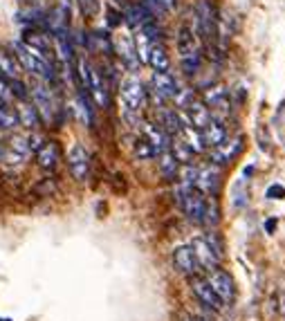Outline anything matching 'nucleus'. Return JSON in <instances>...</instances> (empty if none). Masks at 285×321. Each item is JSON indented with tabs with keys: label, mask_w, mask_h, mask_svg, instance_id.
Instances as JSON below:
<instances>
[{
	"label": "nucleus",
	"mask_w": 285,
	"mask_h": 321,
	"mask_svg": "<svg viewBox=\"0 0 285 321\" xmlns=\"http://www.w3.org/2000/svg\"><path fill=\"white\" fill-rule=\"evenodd\" d=\"M191 290H193L195 299H198L202 306L211 308V310H220V308L225 306L220 299H218V294L211 290V285L207 283V278L202 276H191Z\"/></svg>",
	"instance_id": "obj_10"
},
{
	"label": "nucleus",
	"mask_w": 285,
	"mask_h": 321,
	"mask_svg": "<svg viewBox=\"0 0 285 321\" xmlns=\"http://www.w3.org/2000/svg\"><path fill=\"white\" fill-rule=\"evenodd\" d=\"M178 135L182 137L184 141H187V146L195 153V155H198V153H202L204 148H207V144H204V137H202V131L193 128L191 124H182V131H180Z\"/></svg>",
	"instance_id": "obj_23"
},
{
	"label": "nucleus",
	"mask_w": 285,
	"mask_h": 321,
	"mask_svg": "<svg viewBox=\"0 0 285 321\" xmlns=\"http://www.w3.org/2000/svg\"><path fill=\"white\" fill-rule=\"evenodd\" d=\"M79 79H81V88L90 94V99L97 103L99 108H108L110 103V94H108V86L103 81L101 72L97 68H92L88 61H79Z\"/></svg>",
	"instance_id": "obj_2"
},
{
	"label": "nucleus",
	"mask_w": 285,
	"mask_h": 321,
	"mask_svg": "<svg viewBox=\"0 0 285 321\" xmlns=\"http://www.w3.org/2000/svg\"><path fill=\"white\" fill-rule=\"evenodd\" d=\"M191 249H193L195 254V261H198V268L202 270H213L220 265V258L216 256V252H213L211 247H209V243L204 240V236H198V238H193V243H191Z\"/></svg>",
	"instance_id": "obj_13"
},
{
	"label": "nucleus",
	"mask_w": 285,
	"mask_h": 321,
	"mask_svg": "<svg viewBox=\"0 0 285 321\" xmlns=\"http://www.w3.org/2000/svg\"><path fill=\"white\" fill-rule=\"evenodd\" d=\"M0 101L2 103H11L14 97H11V88H9V79L0 77Z\"/></svg>",
	"instance_id": "obj_37"
},
{
	"label": "nucleus",
	"mask_w": 285,
	"mask_h": 321,
	"mask_svg": "<svg viewBox=\"0 0 285 321\" xmlns=\"http://www.w3.org/2000/svg\"><path fill=\"white\" fill-rule=\"evenodd\" d=\"M240 148H242V139L240 137H227V139L223 141L220 146H216L211 151V164L213 166H225V164H229V162L234 160V157L240 153Z\"/></svg>",
	"instance_id": "obj_9"
},
{
	"label": "nucleus",
	"mask_w": 285,
	"mask_h": 321,
	"mask_svg": "<svg viewBox=\"0 0 285 321\" xmlns=\"http://www.w3.org/2000/svg\"><path fill=\"white\" fill-rule=\"evenodd\" d=\"M182 321H202V319H198V317H184Z\"/></svg>",
	"instance_id": "obj_44"
},
{
	"label": "nucleus",
	"mask_w": 285,
	"mask_h": 321,
	"mask_svg": "<svg viewBox=\"0 0 285 321\" xmlns=\"http://www.w3.org/2000/svg\"><path fill=\"white\" fill-rule=\"evenodd\" d=\"M184 110H187V115H184V117H187V122L191 124L193 128H198V131H202V128L213 119V117H211V110H209V108L204 106V103L200 101V99H193V101L189 103V106L184 108Z\"/></svg>",
	"instance_id": "obj_16"
},
{
	"label": "nucleus",
	"mask_w": 285,
	"mask_h": 321,
	"mask_svg": "<svg viewBox=\"0 0 285 321\" xmlns=\"http://www.w3.org/2000/svg\"><path fill=\"white\" fill-rule=\"evenodd\" d=\"M207 283L211 285V290L218 294V299L227 306V303H232L234 299H236V283H234L232 274L225 272V270H220V265L213 270H209L207 272Z\"/></svg>",
	"instance_id": "obj_5"
},
{
	"label": "nucleus",
	"mask_w": 285,
	"mask_h": 321,
	"mask_svg": "<svg viewBox=\"0 0 285 321\" xmlns=\"http://www.w3.org/2000/svg\"><path fill=\"white\" fill-rule=\"evenodd\" d=\"M218 184H220V169L213 164H207L198 169V178H195V189L202 191L204 195H216Z\"/></svg>",
	"instance_id": "obj_12"
},
{
	"label": "nucleus",
	"mask_w": 285,
	"mask_h": 321,
	"mask_svg": "<svg viewBox=\"0 0 285 321\" xmlns=\"http://www.w3.org/2000/svg\"><path fill=\"white\" fill-rule=\"evenodd\" d=\"M146 63L155 70V72H169V54H166L164 45L162 43H150L148 47V56H146Z\"/></svg>",
	"instance_id": "obj_20"
},
{
	"label": "nucleus",
	"mask_w": 285,
	"mask_h": 321,
	"mask_svg": "<svg viewBox=\"0 0 285 321\" xmlns=\"http://www.w3.org/2000/svg\"><path fill=\"white\" fill-rule=\"evenodd\" d=\"M195 23H198V34L200 39H207L211 41L213 36H216V14H213V9L209 7V2H200L198 9H195Z\"/></svg>",
	"instance_id": "obj_11"
},
{
	"label": "nucleus",
	"mask_w": 285,
	"mask_h": 321,
	"mask_svg": "<svg viewBox=\"0 0 285 321\" xmlns=\"http://www.w3.org/2000/svg\"><path fill=\"white\" fill-rule=\"evenodd\" d=\"M0 77L5 79H18L20 77V63L18 58L9 52H0Z\"/></svg>",
	"instance_id": "obj_26"
},
{
	"label": "nucleus",
	"mask_w": 285,
	"mask_h": 321,
	"mask_svg": "<svg viewBox=\"0 0 285 321\" xmlns=\"http://www.w3.org/2000/svg\"><path fill=\"white\" fill-rule=\"evenodd\" d=\"M157 164H160V173L164 175L166 180H175L178 178V171H180V162L173 157L171 151H164L157 155Z\"/></svg>",
	"instance_id": "obj_27"
},
{
	"label": "nucleus",
	"mask_w": 285,
	"mask_h": 321,
	"mask_svg": "<svg viewBox=\"0 0 285 321\" xmlns=\"http://www.w3.org/2000/svg\"><path fill=\"white\" fill-rule=\"evenodd\" d=\"M29 97H32V103H34L36 110H39L41 122H45V124L56 122L58 108H56V97H54L49 83L34 79V83L29 86Z\"/></svg>",
	"instance_id": "obj_4"
},
{
	"label": "nucleus",
	"mask_w": 285,
	"mask_h": 321,
	"mask_svg": "<svg viewBox=\"0 0 285 321\" xmlns=\"http://www.w3.org/2000/svg\"><path fill=\"white\" fill-rule=\"evenodd\" d=\"M16 112H18V122L20 126L29 128V131H36V128L41 126V115L39 110H36V106L32 101H20L18 108H16Z\"/></svg>",
	"instance_id": "obj_19"
},
{
	"label": "nucleus",
	"mask_w": 285,
	"mask_h": 321,
	"mask_svg": "<svg viewBox=\"0 0 285 321\" xmlns=\"http://www.w3.org/2000/svg\"><path fill=\"white\" fill-rule=\"evenodd\" d=\"M169 151L173 153V157L180 162V164H191V160H193V155H195V153L189 148L187 141H184L180 135H175V139H171Z\"/></svg>",
	"instance_id": "obj_29"
},
{
	"label": "nucleus",
	"mask_w": 285,
	"mask_h": 321,
	"mask_svg": "<svg viewBox=\"0 0 285 321\" xmlns=\"http://www.w3.org/2000/svg\"><path fill=\"white\" fill-rule=\"evenodd\" d=\"M150 83H153V94L155 97H160L162 101H166V99H173L175 94H178V81H175L173 74L169 72H155L153 79H150Z\"/></svg>",
	"instance_id": "obj_14"
},
{
	"label": "nucleus",
	"mask_w": 285,
	"mask_h": 321,
	"mask_svg": "<svg viewBox=\"0 0 285 321\" xmlns=\"http://www.w3.org/2000/svg\"><path fill=\"white\" fill-rule=\"evenodd\" d=\"M124 20H126L128 25H131V27H135V29H137V27L146 25L148 20H153V18H150V14L146 11V7L142 5V2H137V5H131L128 9H126Z\"/></svg>",
	"instance_id": "obj_25"
},
{
	"label": "nucleus",
	"mask_w": 285,
	"mask_h": 321,
	"mask_svg": "<svg viewBox=\"0 0 285 321\" xmlns=\"http://www.w3.org/2000/svg\"><path fill=\"white\" fill-rule=\"evenodd\" d=\"M202 137H204V144L216 148V146H220L227 139V126H225L223 122H218V119H211V122L202 128Z\"/></svg>",
	"instance_id": "obj_21"
},
{
	"label": "nucleus",
	"mask_w": 285,
	"mask_h": 321,
	"mask_svg": "<svg viewBox=\"0 0 285 321\" xmlns=\"http://www.w3.org/2000/svg\"><path fill=\"white\" fill-rule=\"evenodd\" d=\"M142 133H144V139L153 146L155 151H157V155H160V153H164V151H169L171 137L166 135V133L157 126V124H144V126H142Z\"/></svg>",
	"instance_id": "obj_17"
},
{
	"label": "nucleus",
	"mask_w": 285,
	"mask_h": 321,
	"mask_svg": "<svg viewBox=\"0 0 285 321\" xmlns=\"http://www.w3.org/2000/svg\"><path fill=\"white\" fill-rule=\"evenodd\" d=\"M178 49H180V58H187V56H193V54H200L198 45H195L193 34L189 32L187 27L180 29V36H178Z\"/></svg>",
	"instance_id": "obj_28"
},
{
	"label": "nucleus",
	"mask_w": 285,
	"mask_h": 321,
	"mask_svg": "<svg viewBox=\"0 0 285 321\" xmlns=\"http://www.w3.org/2000/svg\"><path fill=\"white\" fill-rule=\"evenodd\" d=\"M267 198L270 200H281V198H285V189L281 184H274V186H270V189H267Z\"/></svg>",
	"instance_id": "obj_41"
},
{
	"label": "nucleus",
	"mask_w": 285,
	"mask_h": 321,
	"mask_svg": "<svg viewBox=\"0 0 285 321\" xmlns=\"http://www.w3.org/2000/svg\"><path fill=\"white\" fill-rule=\"evenodd\" d=\"M173 263H175V270L182 272L184 276H195L198 272V261H195V254L191 249V245H182L173 252Z\"/></svg>",
	"instance_id": "obj_15"
},
{
	"label": "nucleus",
	"mask_w": 285,
	"mask_h": 321,
	"mask_svg": "<svg viewBox=\"0 0 285 321\" xmlns=\"http://www.w3.org/2000/svg\"><path fill=\"white\" fill-rule=\"evenodd\" d=\"M68 169L77 182H86L90 175V155L81 144H74L68 153Z\"/></svg>",
	"instance_id": "obj_7"
},
{
	"label": "nucleus",
	"mask_w": 285,
	"mask_h": 321,
	"mask_svg": "<svg viewBox=\"0 0 285 321\" xmlns=\"http://www.w3.org/2000/svg\"><path fill=\"white\" fill-rule=\"evenodd\" d=\"M135 157H140V160H153V157H157V151L142 137V139H137V144H135Z\"/></svg>",
	"instance_id": "obj_33"
},
{
	"label": "nucleus",
	"mask_w": 285,
	"mask_h": 321,
	"mask_svg": "<svg viewBox=\"0 0 285 321\" xmlns=\"http://www.w3.org/2000/svg\"><path fill=\"white\" fill-rule=\"evenodd\" d=\"M9 88H11V97L14 99H18V101H27L29 99V88L25 86L20 79H11Z\"/></svg>",
	"instance_id": "obj_34"
},
{
	"label": "nucleus",
	"mask_w": 285,
	"mask_h": 321,
	"mask_svg": "<svg viewBox=\"0 0 285 321\" xmlns=\"http://www.w3.org/2000/svg\"><path fill=\"white\" fill-rule=\"evenodd\" d=\"M2 155H5V146L0 144V162H2Z\"/></svg>",
	"instance_id": "obj_45"
},
{
	"label": "nucleus",
	"mask_w": 285,
	"mask_h": 321,
	"mask_svg": "<svg viewBox=\"0 0 285 321\" xmlns=\"http://www.w3.org/2000/svg\"><path fill=\"white\" fill-rule=\"evenodd\" d=\"M36 162L43 171H54L58 164V146L56 141H43L39 151H36Z\"/></svg>",
	"instance_id": "obj_18"
},
{
	"label": "nucleus",
	"mask_w": 285,
	"mask_h": 321,
	"mask_svg": "<svg viewBox=\"0 0 285 321\" xmlns=\"http://www.w3.org/2000/svg\"><path fill=\"white\" fill-rule=\"evenodd\" d=\"M265 229H267V231H274V229H276V220H267Z\"/></svg>",
	"instance_id": "obj_43"
},
{
	"label": "nucleus",
	"mask_w": 285,
	"mask_h": 321,
	"mask_svg": "<svg viewBox=\"0 0 285 321\" xmlns=\"http://www.w3.org/2000/svg\"><path fill=\"white\" fill-rule=\"evenodd\" d=\"M121 101H124V108L128 110L140 112L146 103V90L142 86V81L137 77H128L124 83H121Z\"/></svg>",
	"instance_id": "obj_6"
},
{
	"label": "nucleus",
	"mask_w": 285,
	"mask_h": 321,
	"mask_svg": "<svg viewBox=\"0 0 285 321\" xmlns=\"http://www.w3.org/2000/svg\"><path fill=\"white\" fill-rule=\"evenodd\" d=\"M175 195H178V202H180V207H182L184 216H187L189 220H193V223L204 225L207 202H209L207 195H204L202 191H198L195 186H182V184L175 189Z\"/></svg>",
	"instance_id": "obj_3"
},
{
	"label": "nucleus",
	"mask_w": 285,
	"mask_h": 321,
	"mask_svg": "<svg viewBox=\"0 0 285 321\" xmlns=\"http://www.w3.org/2000/svg\"><path fill=\"white\" fill-rule=\"evenodd\" d=\"M81 9L86 16H95L99 11V0H81Z\"/></svg>",
	"instance_id": "obj_39"
},
{
	"label": "nucleus",
	"mask_w": 285,
	"mask_h": 321,
	"mask_svg": "<svg viewBox=\"0 0 285 321\" xmlns=\"http://www.w3.org/2000/svg\"><path fill=\"white\" fill-rule=\"evenodd\" d=\"M160 128L166 133V135H178L182 131V119L175 110L171 108H160Z\"/></svg>",
	"instance_id": "obj_24"
},
{
	"label": "nucleus",
	"mask_w": 285,
	"mask_h": 321,
	"mask_svg": "<svg viewBox=\"0 0 285 321\" xmlns=\"http://www.w3.org/2000/svg\"><path fill=\"white\" fill-rule=\"evenodd\" d=\"M9 151H14V153H18V155H23L25 160L29 157V144H27V137L25 135H14L11 137V141H9Z\"/></svg>",
	"instance_id": "obj_32"
},
{
	"label": "nucleus",
	"mask_w": 285,
	"mask_h": 321,
	"mask_svg": "<svg viewBox=\"0 0 285 321\" xmlns=\"http://www.w3.org/2000/svg\"><path fill=\"white\" fill-rule=\"evenodd\" d=\"M142 5L146 7V11L150 14V18L153 20L162 18V16L166 14V9H169V7H166V0H144Z\"/></svg>",
	"instance_id": "obj_31"
},
{
	"label": "nucleus",
	"mask_w": 285,
	"mask_h": 321,
	"mask_svg": "<svg viewBox=\"0 0 285 321\" xmlns=\"http://www.w3.org/2000/svg\"><path fill=\"white\" fill-rule=\"evenodd\" d=\"M234 195H236V198H234V204H236V207H245V184H242V182H240V193L236 191Z\"/></svg>",
	"instance_id": "obj_42"
},
{
	"label": "nucleus",
	"mask_w": 285,
	"mask_h": 321,
	"mask_svg": "<svg viewBox=\"0 0 285 321\" xmlns=\"http://www.w3.org/2000/svg\"><path fill=\"white\" fill-rule=\"evenodd\" d=\"M175 103H178V106L180 108H187L189 106V103H191V101H193V90H189V88H184V90H178V94H175Z\"/></svg>",
	"instance_id": "obj_35"
},
{
	"label": "nucleus",
	"mask_w": 285,
	"mask_h": 321,
	"mask_svg": "<svg viewBox=\"0 0 285 321\" xmlns=\"http://www.w3.org/2000/svg\"><path fill=\"white\" fill-rule=\"evenodd\" d=\"M204 240L209 243V247L216 252V256L218 258H223V243H220V238H218L216 233L213 231H209V233H204Z\"/></svg>",
	"instance_id": "obj_36"
},
{
	"label": "nucleus",
	"mask_w": 285,
	"mask_h": 321,
	"mask_svg": "<svg viewBox=\"0 0 285 321\" xmlns=\"http://www.w3.org/2000/svg\"><path fill=\"white\" fill-rule=\"evenodd\" d=\"M14 52H16V58H18L20 68H23L25 72H29L34 79L45 81V83L54 81V65L45 54H41L39 49H34V47H29L23 41H16L14 43Z\"/></svg>",
	"instance_id": "obj_1"
},
{
	"label": "nucleus",
	"mask_w": 285,
	"mask_h": 321,
	"mask_svg": "<svg viewBox=\"0 0 285 321\" xmlns=\"http://www.w3.org/2000/svg\"><path fill=\"white\" fill-rule=\"evenodd\" d=\"M121 23H124V16L110 7V9H108V25H110V27H119Z\"/></svg>",
	"instance_id": "obj_40"
},
{
	"label": "nucleus",
	"mask_w": 285,
	"mask_h": 321,
	"mask_svg": "<svg viewBox=\"0 0 285 321\" xmlns=\"http://www.w3.org/2000/svg\"><path fill=\"white\" fill-rule=\"evenodd\" d=\"M112 49H115V54L126 63V68H128V70H133V72H135V70L140 68V58H137L135 41H133L128 34L115 36V41H112Z\"/></svg>",
	"instance_id": "obj_8"
},
{
	"label": "nucleus",
	"mask_w": 285,
	"mask_h": 321,
	"mask_svg": "<svg viewBox=\"0 0 285 321\" xmlns=\"http://www.w3.org/2000/svg\"><path fill=\"white\" fill-rule=\"evenodd\" d=\"M20 126L18 122V112L9 106V103L0 101V131H11V128Z\"/></svg>",
	"instance_id": "obj_30"
},
{
	"label": "nucleus",
	"mask_w": 285,
	"mask_h": 321,
	"mask_svg": "<svg viewBox=\"0 0 285 321\" xmlns=\"http://www.w3.org/2000/svg\"><path fill=\"white\" fill-rule=\"evenodd\" d=\"M43 141H45V139H43V137H41L36 131H32V135H27V144H29V151H32V153L39 151L41 146H43Z\"/></svg>",
	"instance_id": "obj_38"
},
{
	"label": "nucleus",
	"mask_w": 285,
	"mask_h": 321,
	"mask_svg": "<svg viewBox=\"0 0 285 321\" xmlns=\"http://www.w3.org/2000/svg\"><path fill=\"white\" fill-rule=\"evenodd\" d=\"M204 106L211 110V108H223V110H227V106H229V94H227V90H225L223 86H211V88H207L204 90Z\"/></svg>",
	"instance_id": "obj_22"
}]
</instances>
